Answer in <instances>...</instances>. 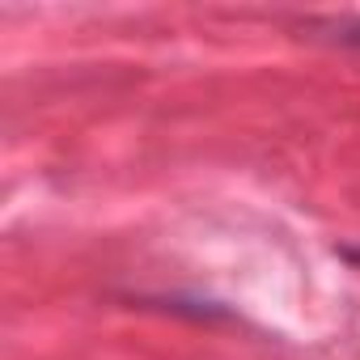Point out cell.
Returning <instances> with one entry per match:
<instances>
[{
    "instance_id": "cell-1",
    "label": "cell",
    "mask_w": 360,
    "mask_h": 360,
    "mask_svg": "<svg viewBox=\"0 0 360 360\" xmlns=\"http://www.w3.org/2000/svg\"><path fill=\"white\" fill-rule=\"evenodd\" d=\"M343 39H347V43H360V26H352V30H347Z\"/></svg>"
}]
</instances>
